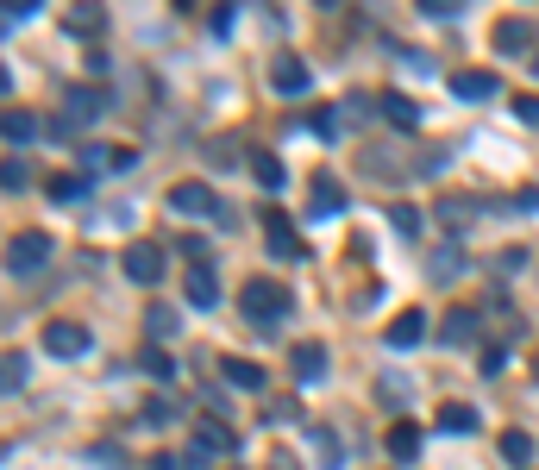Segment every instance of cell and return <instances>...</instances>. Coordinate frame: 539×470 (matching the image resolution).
Wrapping results in <instances>:
<instances>
[{
	"instance_id": "1",
	"label": "cell",
	"mask_w": 539,
	"mask_h": 470,
	"mask_svg": "<svg viewBox=\"0 0 539 470\" xmlns=\"http://www.w3.org/2000/svg\"><path fill=\"white\" fill-rule=\"evenodd\" d=\"M239 308H245V320H257V326H283L289 320V289H276L270 276H251L245 289H239Z\"/></svg>"
},
{
	"instance_id": "2",
	"label": "cell",
	"mask_w": 539,
	"mask_h": 470,
	"mask_svg": "<svg viewBox=\"0 0 539 470\" xmlns=\"http://www.w3.org/2000/svg\"><path fill=\"white\" fill-rule=\"evenodd\" d=\"M44 264H51V232H19V239H7V270L13 276H38Z\"/></svg>"
},
{
	"instance_id": "3",
	"label": "cell",
	"mask_w": 539,
	"mask_h": 470,
	"mask_svg": "<svg viewBox=\"0 0 539 470\" xmlns=\"http://www.w3.org/2000/svg\"><path fill=\"white\" fill-rule=\"evenodd\" d=\"M170 207H176V214L182 220H201V214H226V207H220V195H214V188H207V182H176L170 188Z\"/></svg>"
},
{
	"instance_id": "4",
	"label": "cell",
	"mask_w": 539,
	"mask_h": 470,
	"mask_svg": "<svg viewBox=\"0 0 539 470\" xmlns=\"http://www.w3.org/2000/svg\"><path fill=\"white\" fill-rule=\"evenodd\" d=\"M88 345H95V339H88V326H76V320H51V326H44V351H51V358L76 364V358H88Z\"/></svg>"
},
{
	"instance_id": "5",
	"label": "cell",
	"mask_w": 539,
	"mask_h": 470,
	"mask_svg": "<svg viewBox=\"0 0 539 470\" xmlns=\"http://www.w3.org/2000/svg\"><path fill=\"white\" fill-rule=\"evenodd\" d=\"M264 239H270V251L283 257V264H308V245H301V232L289 226V214H276V207L264 214Z\"/></svg>"
},
{
	"instance_id": "6",
	"label": "cell",
	"mask_w": 539,
	"mask_h": 470,
	"mask_svg": "<svg viewBox=\"0 0 539 470\" xmlns=\"http://www.w3.org/2000/svg\"><path fill=\"white\" fill-rule=\"evenodd\" d=\"M308 201H314V207H308V214H314V220H333V214H345V182L320 170V176L308 182Z\"/></svg>"
},
{
	"instance_id": "7",
	"label": "cell",
	"mask_w": 539,
	"mask_h": 470,
	"mask_svg": "<svg viewBox=\"0 0 539 470\" xmlns=\"http://www.w3.org/2000/svg\"><path fill=\"white\" fill-rule=\"evenodd\" d=\"M126 276L151 289V282L163 276V251H157V245H145V239H138V245H126Z\"/></svg>"
},
{
	"instance_id": "8",
	"label": "cell",
	"mask_w": 539,
	"mask_h": 470,
	"mask_svg": "<svg viewBox=\"0 0 539 470\" xmlns=\"http://www.w3.org/2000/svg\"><path fill=\"white\" fill-rule=\"evenodd\" d=\"M377 113H383V120H389L395 132H414V126H420V107L408 101L402 88H389V94H377Z\"/></svg>"
},
{
	"instance_id": "9",
	"label": "cell",
	"mask_w": 539,
	"mask_h": 470,
	"mask_svg": "<svg viewBox=\"0 0 539 470\" xmlns=\"http://www.w3.org/2000/svg\"><path fill=\"white\" fill-rule=\"evenodd\" d=\"M308 82L314 76H308V63H301V57H276L270 63V88L276 94H308Z\"/></svg>"
},
{
	"instance_id": "10",
	"label": "cell",
	"mask_w": 539,
	"mask_h": 470,
	"mask_svg": "<svg viewBox=\"0 0 539 470\" xmlns=\"http://www.w3.org/2000/svg\"><path fill=\"white\" fill-rule=\"evenodd\" d=\"M383 339H389V351H408V345H420V339H427V314H420V308H408V314H395Z\"/></svg>"
},
{
	"instance_id": "11",
	"label": "cell",
	"mask_w": 539,
	"mask_h": 470,
	"mask_svg": "<svg viewBox=\"0 0 539 470\" xmlns=\"http://www.w3.org/2000/svg\"><path fill=\"white\" fill-rule=\"evenodd\" d=\"M452 94H458V101H489V94H502V82L489 76V69H458V76H452Z\"/></svg>"
},
{
	"instance_id": "12",
	"label": "cell",
	"mask_w": 539,
	"mask_h": 470,
	"mask_svg": "<svg viewBox=\"0 0 539 470\" xmlns=\"http://www.w3.org/2000/svg\"><path fill=\"white\" fill-rule=\"evenodd\" d=\"M383 445H389V458H395V464H414V458H420V427H414V420H395Z\"/></svg>"
},
{
	"instance_id": "13",
	"label": "cell",
	"mask_w": 539,
	"mask_h": 470,
	"mask_svg": "<svg viewBox=\"0 0 539 470\" xmlns=\"http://www.w3.org/2000/svg\"><path fill=\"white\" fill-rule=\"evenodd\" d=\"M464 276V251L445 239V245H433V264H427V282H458Z\"/></svg>"
},
{
	"instance_id": "14",
	"label": "cell",
	"mask_w": 539,
	"mask_h": 470,
	"mask_svg": "<svg viewBox=\"0 0 539 470\" xmlns=\"http://www.w3.org/2000/svg\"><path fill=\"white\" fill-rule=\"evenodd\" d=\"M477 326H483V308H458V314H445V345H471L477 339Z\"/></svg>"
},
{
	"instance_id": "15",
	"label": "cell",
	"mask_w": 539,
	"mask_h": 470,
	"mask_svg": "<svg viewBox=\"0 0 539 470\" xmlns=\"http://www.w3.org/2000/svg\"><path fill=\"white\" fill-rule=\"evenodd\" d=\"M289 364H295V376H301V383H320V376H326V345H295L289 351Z\"/></svg>"
},
{
	"instance_id": "16",
	"label": "cell",
	"mask_w": 539,
	"mask_h": 470,
	"mask_svg": "<svg viewBox=\"0 0 539 470\" xmlns=\"http://www.w3.org/2000/svg\"><path fill=\"white\" fill-rule=\"evenodd\" d=\"M182 295H189V308H214V301H220V282H214V270H189Z\"/></svg>"
},
{
	"instance_id": "17",
	"label": "cell",
	"mask_w": 539,
	"mask_h": 470,
	"mask_svg": "<svg viewBox=\"0 0 539 470\" xmlns=\"http://www.w3.org/2000/svg\"><path fill=\"white\" fill-rule=\"evenodd\" d=\"M251 176H257V188H264V195H283V182H289V170H283L276 157H264V151L251 157Z\"/></svg>"
},
{
	"instance_id": "18",
	"label": "cell",
	"mask_w": 539,
	"mask_h": 470,
	"mask_svg": "<svg viewBox=\"0 0 539 470\" xmlns=\"http://www.w3.org/2000/svg\"><path fill=\"white\" fill-rule=\"evenodd\" d=\"M0 126H7V145H13V151H19V145H32V138H38V120H32L26 107H7V120H0Z\"/></svg>"
},
{
	"instance_id": "19",
	"label": "cell",
	"mask_w": 539,
	"mask_h": 470,
	"mask_svg": "<svg viewBox=\"0 0 539 470\" xmlns=\"http://www.w3.org/2000/svg\"><path fill=\"white\" fill-rule=\"evenodd\" d=\"M471 214H477V207L464 201V195H445V201H439V226H445V232H464V226H471Z\"/></svg>"
},
{
	"instance_id": "20",
	"label": "cell",
	"mask_w": 539,
	"mask_h": 470,
	"mask_svg": "<svg viewBox=\"0 0 539 470\" xmlns=\"http://www.w3.org/2000/svg\"><path fill=\"white\" fill-rule=\"evenodd\" d=\"M101 32H107L101 7H76V13H69V38H101Z\"/></svg>"
},
{
	"instance_id": "21",
	"label": "cell",
	"mask_w": 539,
	"mask_h": 470,
	"mask_svg": "<svg viewBox=\"0 0 539 470\" xmlns=\"http://www.w3.org/2000/svg\"><path fill=\"white\" fill-rule=\"evenodd\" d=\"M527 44H533L527 19H502V26H496V51H527Z\"/></svg>"
},
{
	"instance_id": "22",
	"label": "cell",
	"mask_w": 539,
	"mask_h": 470,
	"mask_svg": "<svg viewBox=\"0 0 539 470\" xmlns=\"http://www.w3.org/2000/svg\"><path fill=\"white\" fill-rule=\"evenodd\" d=\"M220 376H226L232 389H264V370L245 364V358H226V364H220Z\"/></svg>"
},
{
	"instance_id": "23",
	"label": "cell",
	"mask_w": 539,
	"mask_h": 470,
	"mask_svg": "<svg viewBox=\"0 0 539 470\" xmlns=\"http://www.w3.org/2000/svg\"><path fill=\"white\" fill-rule=\"evenodd\" d=\"M232 445H239V439H232V427H201V433H195V445H189V452H201V458H214V452H232Z\"/></svg>"
},
{
	"instance_id": "24",
	"label": "cell",
	"mask_w": 539,
	"mask_h": 470,
	"mask_svg": "<svg viewBox=\"0 0 539 470\" xmlns=\"http://www.w3.org/2000/svg\"><path fill=\"white\" fill-rule=\"evenodd\" d=\"M502 458H508L514 470H527V464H533V439H527L521 427H508V433H502Z\"/></svg>"
},
{
	"instance_id": "25",
	"label": "cell",
	"mask_w": 539,
	"mask_h": 470,
	"mask_svg": "<svg viewBox=\"0 0 539 470\" xmlns=\"http://www.w3.org/2000/svg\"><path fill=\"white\" fill-rule=\"evenodd\" d=\"M439 427H445V433H477V408H464V402L439 408Z\"/></svg>"
},
{
	"instance_id": "26",
	"label": "cell",
	"mask_w": 539,
	"mask_h": 470,
	"mask_svg": "<svg viewBox=\"0 0 539 470\" xmlns=\"http://www.w3.org/2000/svg\"><path fill=\"white\" fill-rule=\"evenodd\" d=\"M26 376H32L26 351H7V376H0V383H7V395H19V389H26Z\"/></svg>"
},
{
	"instance_id": "27",
	"label": "cell",
	"mask_w": 539,
	"mask_h": 470,
	"mask_svg": "<svg viewBox=\"0 0 539 470\" xmlns=\"http://www.w3.org/2000/svg\"><path fill=\"white\" fill-rule=\"evenodd\" d=\"M314 452H320L326 470H339V464H345V458H339V433H326V427H314Z\"/></svg>"
},
{
	"instance_id": "28",
	"label": "cell",
	"mask_w": 539,
	"mask_h": 470,
	"mask_svg": "<svg viewBox=\"0 0 539 470\" xmlns=\"http://www.w3.org/2000/svg\"><path fill=\"white\" fill-rule=\"evenodd\" d=\"M145 326H151V339H176V326H182V320H176V308H151Z\"/></svg>"
},
{
	"instance_id": "29",
	"label": "cell",
	"mask_w": 539,
	"mask_h": 470,
	"mask_svg": "<svg viewBox=\"0 0 539 470\" xmlns=\"http://www.w3.org/2000/svg\"><path fill=\"white\" fill-rule=\"evenodd\" d=\"M377 395H383V402H408V376L383 370V376H377Z\"/></svg>"
},
{
	"instance_id": "30",
	"label": "cell",
	"mask_w": 539,
	"mask_h": 470,
	"mask_svg": "<svg viewBox=\"0 0 539 470\" xmlns=\"http://www.w3.org/2000/svg\"><path fill=\"white\" fill-rule=\"evenodd\" d=\"M439 170H445V145H427L414 157V176H439Z\"/></svg>"
},
{
	"instance_id": "31",
	"label": "cell",
	"mask_w": 539,
	"mask_h": 470,
	"mask_svg": "<svg viewBox=\"0 0 539 470\" xmlns=\"http://www.w3.org/2000/svg\"><path fill=\"white\" fill-rule=\"evenodd\" d=\"M176 251L189 257V270H207V264H214V251H207V239H182Z\"/></svg>"
},
{
	"instance_id": "32",
	"label": "cell",
	"mask_w": 539,
	"mask_h": 470,
	"mask_svg": "<svg viewBox=\"0 0 539 470\" xmlns=\"http://www.w3.org/2000/svg\"><path fill=\"white\" fill-rule=\"evenodd\" d=\"M145 370L157 376V383H170V376H176V358H170V351H145Z\"/></svg>"
},
{
	"instance_id": "33",
	"label": "cell",
	"mask_w": 539,
	"mask_h": 470,
	"mask_svg": "<svg viewBox=\"0 0 539 470\" xmlns=\"http://www.w3.org/2000/svg\"><path fill=\"white\" fill-rule=\"evenodd\" d=\"M51 201H82V176H51Z\"/></svg>"
},
{
	"instance_id": "34",
	"label": "cell",
	"mask_w": 539,
	"mask_h": 470,
	"mask_svg": "<svg viewBox=\"0 0 539 470\" xmlns=\"http://www.w3.org/2000/svg\"><path fill=\"white\" fill-rule=\"evenodd\" d=\"M420 13H427V19H458L464 0H420Z\"/></svg>"
},
{
	"instance_id": "35",
	"label": "cell",
	"mask_w": 539,
	"mask_h": 470,
	"mask_svg": "<svg viewBox=\"0 0 539 470\" xmlns=\"http://www.w3.org/2000/svg\"><path fill=\"white\" fill-rule=\"evenodd\" d=\"M389 220H395V232H402V239H414V232H420V214H414V207H389Z\"/></svg>"
},
{
	"instance_id": "36",
	"label": "cell",
	"mask_w": 539,
	"mask_h": 470,
	"mask_svg": "<svg viewBox=\"0 0 539 470\" xmlns=\"http://www.w3.org/2000/svg\"><path fill=\"white\" fill-rule=\"evenodd\" d=\"M264 420H270V427H276V420H301V402H295V395H283L276 408H264Z\"/></svg>"
},
{
	"instance_id": "37",
	"label": "cell",
	"mask_w": 539,
	"mask_h": 470,
	"mask_svg": "<svg viewBox=\"0 0 539 470\" xmlns=\"http://www.w3.org/2000/svg\"><path fill=\"white\" fill-rule=\"evenodd\" d=\"M308 126H314L320 138H339V113H333V107H320V113H314V120H308Z\"/></svg>"
},
{
	"instance_id": "38",
	"label": "cell",
	"mask_w": 539,
	"mask_h": 470,
	"mask_svg": "<svg viewBox=\"0 0 539 470\" xmlns=\"http://www.w3.org/2000/svg\"><path fill=\"white\" fill-rule=\"evenodd\" d=\"M514 120H527V126H539V94H521V101H514Z\"/></svg>"
},
{
	"instance_id": "39",
	"label": "cell",
	"mask_w": 539,
	"mask_h": 470,
	"mask_svg": "<svg viewBox=\"0 0 539 470\" xmlns=\"http://www.w3.org/2000/svg\"><path fill=\"white\" fill-rule=\"evenodd\" d=\"M502 364H508V345H489L483 351V376H502Z\"/></svg>"
},
{
	"instance_id": "40",
	"label": "cell",
	"mask_w": 539,
	"mask_h": 470,
	"mask_svg": "<svg viewBox=\"0 0 539 470\" xmlns=\"http://www.w3.org/2000/svg\"><path fill=\"white\" fill-rule=\"evenodd\" d=\"M19 188H26V163L7 157V195H19Z\"/></svg>"
},
{
	"instance_id": "41",
	"label": "cell",
	"mask_w": 539,
	"mask_h": 470,
	"mask_svg": "<svg viewBox=\"0 0 539 470\" xmlns=\"http://www.w3.org/2000/svg\"><path fill=\"white\" fill-rule=\"evenodd\" d=\"M145 427H170V402H145Z\"/></svg>"
},
{
	"instance_id": "42",
	"label": "cell",
	"mask_w": 539,
	"mask_h": 470,
	"mask_svg": "<svg viewBox=\"0 0 539 470\" xmlns=\"http://www.w3.org/2000/svg\"><path fill=\"white\" fill-rule=\"evenodd\" d=\"M514 214H539V188H521V195H514Z\"/></svg>"
},
{
	"instance_id": "43",
	"label": "cell",
	"mask_w": 539,
	"mask_h": 470,
	"mask_svg": "<svg viewBox=\"0 0 539 470\" xmlns=\"http://www.w3.org/2000/svg\"><path fill=\"white\" fill-rule=\"evenodd\" d=\"M521 264H527V251H502V257H496V270H502V276H514Z\"/></svg>"
},
{
	"instance_id": "44",
	"label": "cell",
	"mask_w": 539,
	"mask_h": 470,
	"mask_svg": "<svg viewBox=\"0 0 539 470\" xmlns=\"http://www.w3.org/2000/svg\"><path fill=\"white\" fill-rule=\"evenodd\" d=\"M270 470H295V464H289V452H276V464H270Z\"/></svg>"
},
{
	"instance_id": "45",
	"label": "cell",
	"mask_w": 539,
	"mask_h": 470,
	"mask_svg": "<svg viewBox=\"0 0 539 470\" xmlns=\"http://www.w3.org/2000/svg\"><path fill=\"white\" fill-rule=\"evenodd\" d=\"M533 370H539V364H533Z\"/></svg>"
}]
</instances>
